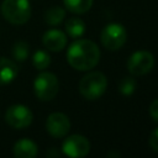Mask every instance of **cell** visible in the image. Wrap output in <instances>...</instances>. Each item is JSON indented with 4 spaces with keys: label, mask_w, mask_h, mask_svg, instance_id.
<instances>
[{
    "label": "cell",
    "mask_w": 158,
    "mask_h": 158,
    "mask_svg": "<svg viewBox=\"0 0 158 158\" xmlns=\"http://www.w3.org/2000/svg\"><path fill=\"white\" fill-rule=\"evenodd\" d=\"M67 60L72 68L86 72L99 63L100 49L90 40H77L67 51Z\"/></svg>",
    "instance_id": "obj_1"
},
{
    "label": "cell",
    "mask_w": 158,
    "mask_h": 158,
    "mask_svg": "<svg viewBox=\"0 0 158 158\" xmlns=\"http://www.w3.org/2000/svg\"><path fill=\"white\" fill-rule=\"evenodd\" d=\"M107 88V79L105 74L101 72H89L85 74L79 81V93L86 100H96L99 99Z\"/></svg>",
    "instance_id": "obj_2"
},
{
    "label": "cell",
    "mask_w": 158,
    "mask_h": 158,
    "mask_svg": "<svg viewBox=\"0 0 158 158\" xmlns=\"http://www.w3.org/2000/svg\"><path fill=\"white\" fill-rule=\"evenodd\" d=\"M1 14L12 25H23L31 17V5L28 0H4Z\"/></svg>",
    "instance_id": "obj_3"
},
{
    "label": "cell",
    "mask_w": 158,
    "mask_h": 158,
    "mask_svg": "<svg viewBox=\"0 0 158 158\" xmlns=\"http://www.w3.org/2000/svg\"><path fill=\"white\" fill-rule=\"evenodd\" d=\"M59 90L58 78L51 72L40 73L33 81V91L41 101H51L56 98Z\"/></svg>",
    "instance_id": "obj_4"
},
{
    "label": "cell",
    "mask_w": 158,
    "mask_h": 158,
    "mask_svg": "<svg viewBox=\"0 0 158 158\" xmlns=\"http://www.w3.org/2000/svg\"><path fill=\"white\" fill-rule=\"evenodd\" d=\"M100 40L106 49L117 51L126 43L127 31L121 23H109L102 28Z\"/></svg>",
    "instance_id": "obj_5"
},
{
    "label": "cell",
    "mask_w": 158,
    "mask_h": 158,
    "mask_svg": "<svg viewBox=\"0 0 158 158\" xmlns=\"http://www.w3.org/2000/svg\"><path fill=\"white\" fill-rule=\"evenodd\" d=\"M32 111L21 104L11 105L6 112H5V121L7 122L9 126L16 130H21L25 127H28L32 123Z\"/></svg>",
    "instance_id": "obj_6"
},
{
    "label": "cell",
    "mask_w": 158,
    "mask_h": 158,
    "mask_svg": "<svg viewBox=\"0 0 158 158\" xmlns=\"http://www.w3.org/2000/svg\"><path fill=\"white\" fill-rule=\"evenodd\" d=\"M154 67V57L148 51H137L127 60V69L132 75H144Z\"/></svg>",
    "instance_id": "obj_7"
},
{
    "label": "cell",
    "mask_w": 158,
    "mask_h": 158,
    "mask_svg": "<svg viewBox=\"0 0 158 158\" xmlns=\"http://www.w3.org/2000/svg\"><path fill=\"white\" fill-rule=\"evenodd\" d=\"M62 151L68 157L81 158L90 152V142L85 136L72 135L64 139L62 144Z\"/></svg>",
    "instance_id": "obj_8"
},
{
    "label": "cell",
    "mask_w": 158,
    "mask_h": 158,
    "mask_svg": "<svg viewBox=\"0 0 158 158\" xmlns=\"http://www.w3.org/2000/svg\"><path fill=\"white\" fill-rule=\"evenodd\" d=\"M47 132L54 138L65 137L70 130L69 117L63 112H53L47 117L46 121Z\"/></svg>",
    "instance_id": "obj_9"
},
{
    "label": "cell",
    "mask_w": 158,
    "mask_h": 158,
    "mask_svg": "<svg viewBox=\"0 0 158 158\" xmlns=\"http://www.w3.org/2000/svg\"><path fill=\"white\" fill-rule=\"evenodd\" d=\"M42 43L51 52H60L67 46V36L63 31L52 28L44 32L42 36Z\"/></svg>",
    "instance_id": "obj_10"
},
{
    "label": "cell",
    "mask_w": 158,
    "mask_h": 158,
    "mask_svg": "<svg viewBox=\"0 0 158 158\" xmlns=\"http://www.w3.org/2000/svg\"><path fill=\"white\" fill-rule=\"evenodd\" d=\"M37 144L28 138L19 139L12 148V154L16 158H33L37 156Z\"/></svg>",
    "instance_id": "obj_11"
},
{
    "label": "cell",
    "mask_w": 158,
    "mask_h": 158,
    "mask_svg": "<svg viewBox=\"0 0 158 158\" xmlns=\"http://www.w3.org/2000/svg\"><path fill=\"white\" fill-rule=\"evenodd\" d=\"M19 68L16 63L9 58L0 57V85L11 83L17 75Z\"/></svg>",
    "instance_id": "obj_12"
},
{
    "label": "cell",
    "mask_w": 158,
    "mask_h": 158,
    "mask_svg": "<svg viewBox=\"0 0 158 158\" xmlns=\"http://www.w3.org/2000/svg\"><path fill=\"white\" fill-rule=\"evenodd\" d=\"M65 32L72 38H79L85 32V23L78 17H70L65 22Z\"/></svg>",
    "instance_id": "obj_13"
},
{
    "label": "cell",
    "mask_w": 158,
    "mask_h": 158,
    "mask_svg": "<svg viewBox=\"0 0 158 158\" xmlns=\"http://www.w3.org/2000/svg\"><path fill=\"white\" fill-rule=\"evenodd\" d=\"M94 0H63L64 6L73 14H85L90 10Z\"/></svg>",
    "instance_id": "obj_14"
},
{
    "label": "cell",
    "mask_w": 158,
    "mask_h": 158,
    "mask_svg": "<svg viewBox=\"0 0 158 158\" xmlns=\"http://www.w3.org/2000/svg\"><path fill=\"white\" fill-rule=\"evenodd\" d=\"M64 17H65V10L60 6L49 7L44 12V21H46V23H48L51 26H57V25L62 23Z\"/></svg>",
    "instance_id": "obj_15"
},
{
    "label": "cell",
    "mask_w": 158,
    "mask_h": 158,
    "mask_svg": "<svg viewBox=\"0 0 158 158\" xmlns=\"http://www.w3.org/2000/svg\"><path fill=\"white\" fill-rule=\"evenodd\" d=\"M12 58L16 62H25L30 54V46L25 41H17L11 48Z\"/></svg>",
    "instance_id": "obj_16"
},
{
    "label": "cell",
    "mask_w": 158,
    "mask_h": 158,
    "mask_svg": "<svg viewBox=\"0 0 158 158\" xmlns=\"http://www.w3.org/2000/svg\"><path fill=\"white\" fill-rule=\"evenodd\" d=\"M32 64L36 69L43 70V69L48 68V65L51 64V56L48 54V52H46L43 49H38L32 56Z\"/></svg>",
    "instance_id": "obj_17"
},
{
    "label": "cell",
    "mask_w": 158,
    "mask_h": 158,
    "mask_svg": "<svg viewBox=\"0 0 158 158\" xmlns=\"http://www.w3.org/2000/svg\"><path fill=\"white\" fill-rule=\"evenodd\" d=\"M136 85H137V83H136L135 78L125 77L118 83V91L122 95H131V94H133V91L136 89Z\"/></svg>",
    "instance_id": "obj_18"
},
{
    "label": "cell",
    "mask_w": 158,
    "mask_h": 158,
    "mask_svg": "<svg viewBox=\"0 0 158 158\" xmlns=\"http://www.w3.org/2000/svg\"><path fill=\"white\" fill-rule=\"evenodd\" d=\"M149 115L154 122L158 123V99L153 100L149 105Z\"/></svg>",
    "instance_id": "obj_19"
},
{
    "label": "cell",
    "mask_w": 158,
    "mask_h": 158,
    "mask_svg": "<svg viewBox=\"0 0 158 158\" xmlns=\"http://www.w3.org/2000/svg\"><path fill=\"white\" fill-rule=\"evenodd\" d=\"M149 146L154 152H158V128H156L149 136Z\"/></svg>",
    "instance_id": "obj_20"
},
{
    "label": "cell",
    "mask_w": 158,
    "mask_h": 158,
    "mask_svg": "<svg viewBox=\"0 0 158 158\" xmlns=\"http://www.w3.org/2000/svg\"><path fill=\"white\" fill-rule=\"evenodd\" d=\"M58 154H59V153H58V152H57L54 148H52L51 151H48V152H47V156H48V157H52V156H58Z\"/></svg>",
    "instance_id": "obj_21"
}]
</instances>
